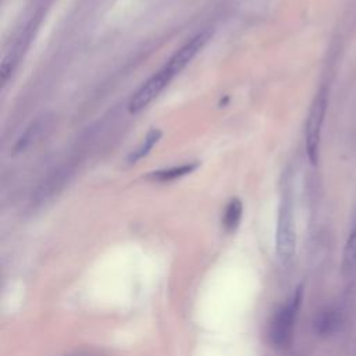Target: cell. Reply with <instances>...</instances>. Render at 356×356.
I'll return each mask as SVG.
<instances>
[{
    "instance_id": "52a82bcc",
    "label": "cell",
    "mask_w": 356,
    "mask_h": 356,
    "mask_svg": "<svg viewBox=\"0 0 356 356\" xmlns=\"http://www.w3.org/2000/svg\"><path fill=\"white\" fill-rule=\"evenodd\" d=\"M341 324V317L337 310L325 309L321 310L314 318V331L318 335H330L338 330Z\"/></svg>"
},
{
    "instance_id": "7a4b0ae2",
    "label": "cell",
    "mask_w": 356,
    "mask_h": 356,
    "mask_svg": "<svg viewBox=\"0 0 356 356\" xmlns=\"http://www.w3.org/2000/svg\"><path fill=\"white\" fill-rule=\"evenodd\" d=\"M275 248H277L278 259L282 263H288L295 254L296 231H295L292 202L288 196H284L280 203L277 231H275Z\"/></svg>"
},
{
    "instance_id": "ba28073f",
    "label": "cell",
    "mask_w": 356,
    "mask_h": 356,
    "mask_svg": "<svg viewBox=\"0 0 356 356\" xmlns=\"http://www.w3.org/2000/svg\"><path fill=\"white\" fill-rule=\"evenodd\" d=\"M199 165V163H186L182 165H175L171 168H165V170H159V171H153L147 175V178L153 179V181H159V182H167V181H172L177 178H181L186 174H191L193 170H196Z\"/></svg>"
},
{
    "instance_id": "3957f363",
    "label": "cell",
    "mask_w": 356,
    "mask_h": 356,
    "mask_svg": "<svg viewBox=\"0 0 356 356\" xmlns=\"http://www.w3.org/2000/svg\"><path fill=\"white\" fill-rule=\"evenodd\" d=\"M327 111V95L324 90L318 92V95L314 97L307 121L305 128V146H306V154L309 161L316 165L318 161V153H320V140H321V131H323V122Z\"/></svg>"
},
{
    "instance_id": "30bf717a",
    "label": "cell",
    "mask_w": 356,
    "mask_h": 356,
    "mask_svg": "<svg viewBox=\"0 0 356 356\" xmlns=\"http://www.w3.org/2000/svg\"><path fill=\"white\" fill-rule=\"evenodd\" d=\"M242 211H243V206L239 199L234 197L228 202L222 216V227L227 232H234L238 228L242 218Z\"/></svg>"
},
{
    "instance_id": "7c38bea8",
    "label": "cell",
    "mask_w": 356,
    "mask_h": 356,
    "mask_svg": "<svg viewBox=\"0 0 356 356\" xmlns=\"http://www.w3.org/2000/svg\"><path fill=\"white\" fill-rule=\"evenodd\" d=\"M64 356H102V355L92 352V350H78V352H72V353H68Z\"/></svg>"
},
{
    "instance_id": "9c48e42d",
    "label": "cell",
    "mask_w": 356,
    "mask_h": 356,
    "mask_svg": "<svg viewBox=\"0 0 356 356\" xmlns=\"http://www.w3.org/2000/svg\"><path fill=\"white\" fill-rule=\"evenodd\" d=\"M160 136H161V131H160V129H157V128L150 129V131L146 134V136L143 138V140L140 142V145H139L135 150H132V152L128 154L127 161H128L129 164L138 163L140 159H143L146 154H149V152L153 149V146L159 142Z\"/></svg>"
},
{
    "instance_id": "6da1fadb",
    "label": "cell",
    "mask_w": 356,
    "mask_h": 356,
    "mask_svg": "<svg viewBox=\"0 0 356 356\" xmlns=\"http://www.w3.org/2000/svg\"><path fill=\"white\" fill-rule=\"evenodd\" d=\"M300 302L302 289L298 288L295 293L291 296V299L285 305H282L273 316L268 327V338L274 346L282 348L288 345V342L291 341Z\"/></svg>"
},
{
    "instance_id": "277c9868",
    "label": "cell",
    "mask_w": 356,
    "mask_h": 356,
    "mask_svg": "<svg viewBox=\"0 0 356 356\" xmlns=\"http://www.w3.org/2000/svg\"><path fill=\"white\" fill-rule=\"evenodd\" d=\"M172 78H174L172 72L165 65L161 70H159L157 72H154L132 95V97L128 103V111L131 114L140 113L168 86V83L171 82Z\"/></svg>"
},
{
    "instance_id": "8992f818",
    "label": "cell",
    "mask_w": 356,
    "mask_h": 356,
    "mask_svg": "<svg viewBox=\"0 0 356 356\" xmlns=\"http://www.w3.org/2000/svg\"><path fill=\"white\" fill-rule=\"evenodd\" d=\"M46 127H47V122L44 120L33 121L29 127H26V129L17 139L14 145V152L21 153V152H25L28 147H31L43 135V131Z\"/></svg>"
},
{
    "instance_id": "5b68a950",
    "label": "cell",
    "mask_w": 356,
    "mask_h": 356,
    "mask_svg": "<svg viewBox=\"0 0 356 356\" xmlns=\"http://www.w3.org/2000/svg\"><path fill=\"white\" fill-rule=\"evenodd\" d=\"M210 38H211V31L210 29H204V31L197 32L195 36H192L185 44H182L170 57V60L167 61L165 67L175 76L177 74H179L196 57V54L204 47V44L209 42Z\"/></svg>"
},
{
    "instance_id": "8fae6325",
    "label": "cell",
    "mask_w": 356,
    "mask_h": 356,
    "mask_svg": "<svg viewBox=\"0 0 356 356\" xmlns=\"http://www.w3.org/2000/svg\"><path fill=\"white\" fill-rule=\"evenodd\" d=\"M343 270H353L356 267V225L350 231L345 248H343V259H342Z\"/></svg>"
}]
</instances>
